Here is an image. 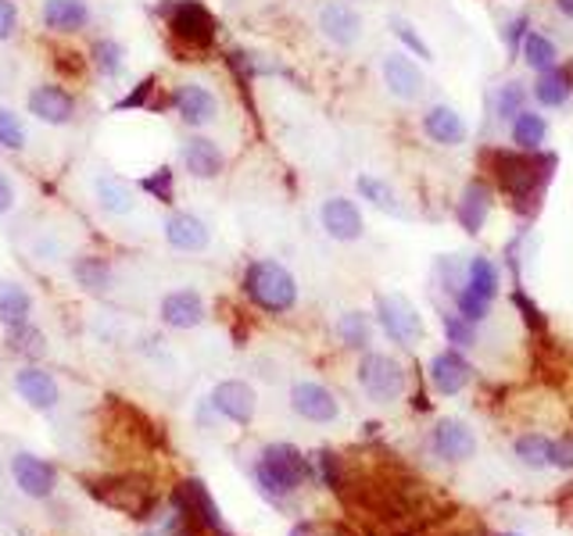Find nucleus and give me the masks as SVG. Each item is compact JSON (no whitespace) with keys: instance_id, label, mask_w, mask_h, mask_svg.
<instances>
[{"instance_id":"ddd939ff","label":"nucleus","mask_w":573,"mask_h":536,"mask_svg":"<svg viewBox=\"0 0 573 536\" xmlns=\"http://www.w3.org/2000/svg\"><path fill=\"white\" fill-rule=\"evenodd\" d=\"M320 225H323V233L338 243H355L365 236L362 208L352 198H341V193H333V198H326L320 204Z\"/></svg>"},{"instance_id":"412c9836","label":"nucleus","mask_w":573,"mask_h":536,"mask_svg":"<svg viewBox=\"0 0 573 536\" xmlns=\"http://www.w3.org/2000/svg\"><path fill=\"white\" fill-rule=\"evenodd\" d=\"M180 161H183L187 175H194V179H219L222 169H227V154H222V148L212 136H190V140H183Z\"/></svg>"},{"instance_id":"393cba45","label":"nucleus","mask_w":573,"mask_h":536,"mask_svg":"<svg viewBox=\"0 0 573 536\" xmlns=\"http://www.w3.org/2000/svg\"><path fill=\"white\" fill-rule=\"evenodd\" d=\"M509 140L523 154H537L549 140V119L537 108H523L520 115L509 122Z\"/></svg>"},{"instance_id":"5701e85b","label":"nucleus","mask_w":573,"mask_h":536,"mask_svg":"<svg viewBox=\"0 0 573 536\" xmlns=\"http://www.w3.org/2000/svg\"><path fill=\"white\" fill-rule=\"evenodd\" d=\"M90 26L87 0H43V29L54 37H72Z\"/></svg>"},{"instance_id":"ea45409f","label":"nucleus","mask_w":573,"mask_h":536,"mask_svg":"<svg viewBox=\"0 0 573 536\" xmlns=\"http://www.w3.org/2000/svg\"><path fill=\"white\" fill-rule=\"evenodd\" d=\"M172 186H177V172H172L169 165H162V169H154L151 175H143L140 179V190H148L154 201H162V204H172V198H177V193H172Z\"/></svg>"},{"instance_id":"a211bd4d","label":"nucleus","mask_w":573,"mask_h":536,"mask_svg":"<svg viewBox=\"0 0 573 536\" xmlns=\"http://www.w3.org/2000/svg\"><path fill=\"white\" fill-rule=\"evenodd\" d=\"M14 390H19V397L33 412H54L58 401H61L58 380L47 368H40V365H26V368L14 372Z\"/></svg>"},{"instance_id":"a18cd8bd","label":"nucleus","mask_w":573,"mask_h":536,"mask_svg":"<svg viewBox=\"0 0 573 536\" xmlns=\"http://www.w3.org/2000/svg\"><path fill=\"white\" fill-rule=\"evenodd\" d=\"M19 32V8L14 0H0V43H8Z\"/></svg>"},{"instance_id":"f257e3e1","label":"nucleus","mask_w":573,"mask_h":536,"mask_svg":"<svg viewBox=\"0 0 573 536\" xmlns=\"http://www.w3.org/2000/svg\"><path fill=\"white\" fill-rule=\"evenodd\" d=\"M244 294L254 307H262L265 315H286L298 304V280L291 269L273 262V257H259L244 269Z\"/></svg>"},{"instance_id":"9d476101","label":"nucleus","mask_w":573,"mask_h":536,"mask_svg":"<svg viewBox=\"0 0 573 536\" xmlns=\"http://www.w3.org/2000/svg\"><path fill=\"white\" fill-rule=\"evenodd\" d=\"M315 26H320L323 40L341 47V51H352V47H359V40L365 37L362 14L352 4H344V0H326L320 14H315Z\"/></svg>"},{"instance_id":"58836bf2","label":"nucleus","mask_w":573,"mask_h":536,"mask_svg":"<svg viewBox=\"0 0 573 536\" xmlns=\"http://www.w3.org/2000/svg\"><path fill=\"white\" fill-rule=\"evenodd\" d=\"M29 133H26V122L14 115L11 108H0V148L4 151H26Z\"/></svg>"},{"instance_id":"1a4fd4ad","label":"nucleus","mask_w":573,"mask_h":536,"mask_svg":"<svg viewBox=\"0 0 573 536\" xmlns=\"http://www.w3.org/2000/svg\"><path fill=\"white\" fill-rule=\"evenodd\" d=\"M380 79H384V90L402 104L420 101L426 90V75L405 51H388L380 58Z\"/></svg>"},{"instance_id":"423d86ee","label":"nucleus","mask_w":573,"mask_h":536,"mask_svg":"<svg viewBox=\"0 0 573 536\" xmlns=\"http://www.w3.org/2000/svg\"><path fill=\"white\" fill-rule=\"evenodd\" d=\"M376 318L398 347H416L423 340V318L402 294H376Z\"/></svg>"},{"instance_id":"f03ea898","label":"nucleus","mask_w":573,"mask_h":536,"mask_svg":"<svg viewBox=\"0 0 573 536\" xmlns=\"http://www.w3.org/2000/svg\"><path fill=\"white\" fill-rule=\"evenodd\" d=\"M305 476H309V465L294 444H269L259 454V462H254V483L273 500L291 497L298 486L305 483Z\"/></svg>"},{"instance_id":"72a5a7b5","label":"nucleus","mask_w":573,"mask_h":536,"mask_svg":"<svg viewBox=\"0 0 573 536\" xmlns=\"http://www.w3.org/2000/svg\"><path fill=\"white\" fill-rule=\"evenodd\" d=\"M333 333H338V340L344 347L365 351V347H370V340H373V322L365 312H344L338 318V326H333Z\"/></svg>"},{"instance_id":"39448f33","label":"nucleus","mask_w":573,"mask_h":536,"mask_svg":"<svg viewBox=\"0 0 573 536\" xmlns=\"http://www.w3.org/2000/svg\"><path fill=\"white\" fill-rule=\"evenodd\" d=\"M359 386L365 390V397L376 404H391L405 394V368L394 362L391 354L365 351L359 362Z\"/></svg>"},{"instance_id":"2eb2a0df","label":"nucleus","mask_w":573,"mask_h":536,"mask_svg":"<svg viewBox=\"0 0 573 536\" xmlns=\"http://www.w3.org/2000/svg\"><path fill=\"white\" fill-rule=\"evenodd\" d=\"M291 408H294L301 418H305V422H315V426L338 422V415H341L338 397H333L323 383H312V380H298V383L291 386Z\"/></svg>"},{"instance_id":"4c0bfd02","label":"nucleus","mask_w":573,"mask_h":536,"mask_svg":"<svg viewBox=\"0 0 573 536\" xmlns=\"http://www.w3.org/2000/svg\"><path fill=\"white\" fill-rule=\"evenodd\" d=\"M552 444L555 441H549L545 433H527L516 441V458L531 468H545V465H552Z\"/></svg>"},{"instance_id":"c85d7f7f","label":"nucleus","mask_w":573,"mask_h":536,"mask_svg":"<svg viewBox=\"0 0 573 536\" xmlns=\"http://www.w3.org/2000/svg\"><path fill=\"white\" fill-rule=\"evenodd\" d=\"M355 190L365 204H373L376 211H384V215H394V219L405 215L402 201H398V190L388 183V179H380L373 172H362V175H355Z\"/></svg>"},{"instance_id":"c756f323","label":"nucleus","mask_w":573,"mask_h":536,"mask_svg":"<svg viewBox=\"0 0 573 536\" xmlns=\"http://www.w3.org/2000/svg\"><path fill=\"white\" fill-rule=\"evenodd\" d=\"M534 101L537 108H545V111H563L570 104V97H573V83H570V75L566 69H552V72H541L534 79Z\"/></svg>"},{"instance_id":"e433bc0d","label":"nucleus","mask_w":573,"mask_h":536,"mask_svg":"<svg viewBox=\"0 0 573 536\" xmlns=\"http://www.w3.org/2000/svg\"><path fill=\"white\" fill-rule=\"evenodd\" d=\"M523 108H527V87H523V83H502V87L495 90V101H491V111H495V119H499L502 125L513 122Z\"/></svg>"},{"instance_id":"79ce46f5","label":"nucleus","mask_w":573,"mask_h":536,"mask_svg":"<svg viewBox=\"0 0 573 536\" xmlns=\"http://www.w3.org/2000/svg\"><path fill=\"white\" fill-rule=\"evenodd\" d=\"M441 326H444V336H449V344H455V347H476V326H473V322H466L459 312L455 315H444Z\"/></svg>"},{"instance_id":"c9c22d12","label":"nucleus","mask_w":573,"mask_h":536,"mask_svg":"<svg viewBox=\"0 0 573 536\" xmlns=\"http://www.w3.org/2000/svg\"><path fill=\"white\" fill-rule=\"evenodd\" d=\"M466 286L473 290V294L495 301L499 297V269H495V262L484 257V254L470 257V262H466Z\"/></svg>"},{"instance_id":"de8ad7c7","label":"nucleus","mask_w":573,"mask_h":536,"mask_svg":"<svg viewBox=\"0 0 573 536\" xmlns=\"http://www.w3.org/2000/svg\"><path fill=\"white\" fill-rule=\"evenodd\" d=\"M148 93H154V75L143 79L133 97H125V101H119V108H143V104H148Z\"/></svg>"},{"instance_id":"2f4dec72","label":"nucleus","mask_w":573,"mask_h":536,"mask_svg":"<svg viewBox=\"0 0 573 536\" xmlns=\"http://www.w3.org/2000/svg\"><path fill=\"white\" fill-rule=\"evenodd\" d=\"M33 315V297H29V290L22 283H11L4 280L0 283V326H22Z\"/></svg>"},{"instance_id":"3c124183","label":"nucleus","mask_w":573,"mask_h":536,"mask_svg":"<svg viewBox=\"0 0 573 536\" xmlns=\"http://www.w3.org/2000/svg\"><path fill=\"white\" fill-rule=\"evenodd\" d=\"M505 536H520V533H505Z\"/></svg>"},{"instance_id":"b1692460","label":"nucleus","mask_w":573,"mask_h":536,"mask_svg":"<svg viewBox=\"0 0 573 536\" xmlns=\"http://www.w3.org/2000/svg\"><path fill=\"white\" fill-rule=\"evenodd\" d=\"M491 204H495V193H491V186L481 183V179H473V183H466L463 198H459V208H455L459 225H463L466 233H481L487 215H491Z\"/></svg>"},{"instance_id":"4be33fe9","label":"nucleus","mask_w":573,"mask_h":536,"mask_svg":"<svg viewBox=\"0 0 573 536\" xmlns=\"http://www.w3.org/2000/svg\"><path fill=\"white\" fill-rule=\"evenodd\" d=\"M470 380H473V365L459 351H441V354H434V362H430V383H434L438 394L455 397Z\"/></svg>"},{"instance_id":"9b49d317","label":"nucleus","mask_w":573,"mask_h":536,"mask_svg":"<svg viewBox=\"0 0 573 536\" xmlns=\"http://www.w3.org/2000/svg\"><path fill=\"white\" fill-rule=\"evenodd\" d=\"M11 479L19 486V494H26L29 500H47L58 491V468L29 451H19L11 458Z\"/></svg>"},{"instance_id":"aec40b11","label":"nucleus","mask_w":573,"mask_h":536,"mask_svg":"<svg viewBox=\"0 0 573 536\" xmlns=\"http://www.w3.org/2000/svg\"><path fill=\"white\" fill-rule=\"evenodd\" d=\"M158 318L165 322L169 330H198L204 318H209V307H204V297L198 290H172V294L162 297L158 304Z\"/></svg>"},{"instance_id":"4468645a","label":"nucleus","mask_w":573,"mask_h":536,"mask_svg":"<svg viewBox=\"0 0 573 536\" xmlns=\"http://www.w3.org/2000/svg\"><path fill=\"white\" fill-rule=\"evenodd\" d=\"M26 108H29V115L43 125H72L76 122V97L58 83H40L29 90Z\"/></svg>"},{"instance_id":"dca6fc26","label":"nucleus","mask_w":573,"mask_h":536,"mask_svg":"<svg viewBox=\"0 0 573 536\" xmlns=\"http://www.w3.org/2000/svg\"><path fill=\"white\" fill-rule=\"evenodd\" d=\"M209 404H212V412L237 422V426H251L254 408H259V394H254L244 380H222V383H215Z\"/></svg>"},{"instance_id":"cd10ccee","label":"nucleus","mask_w":573,"mask_h":536,"mask_svg":"<svg viewBox=\"0 0 573 536\" xmlns=\"http://www.w3.org/2000/svg\"><path fill=\"white\" fill-rule=\"evenodd\" d=\"M520 58H523V64H527L534 75L560 69V61H563L555 40L545 37V32H537V29H527V37H523V43H520Z\"/></svg>"},{"instance_id":"37998d69","label":"nucleus","mask_w":573,"mask_h":536,"mask_svg":"<svg viewBox=\"0 0 573 536\" xmlns=\"http://www.w3.org/2000/svg\"><path fill=\"white\" fill-rule=\"evenodd\" d=\"M391 32H394V37H398V40H402V43L409 47L412 54H420L423 61H434V51H430V47H426V40L420 37V32H416V26H412V22H405V19H391Z\"/></svg>"},{"instance_id":"09e8293b","label":"nucleus","mask_w":573,"mask_h":536,"mask_svg":"<svg viewBox=\"0 0 573 536\" xmlns=\"http://www.w3.org/2000/svg\"><path fill=\"white\" fill-rule=\"evenodd\" d=\"M11 208H14V186H11V179L0 172V215H8Z\"/></svg>"},{"instance_id":"f704fd0d","label":"nucleus","mask_w":573,"mask_h":536,"mask_svg":"<svg viewBox=\"0 0 573 536\" xmlns=\"http://www.w3.org/2000/svg\"><path fill=\"white\" fill-rule=\"evenodd\" d=\"M4 344H8V351L29 357V362H37V357L47 354V336L33 326V322H22V326H8Z\"/></svg>"},{"instance_id":"20e7f679","label":"nucleus","mask_w":573,"mask_h":536,"mask_svg":"<svg viewBox=\"0 0 573 536\" xmlns=\"http://www.w3.org/2000/svg\"><path fill=\"white\" fill-rule=\"evenodd\" d=\"M162 19H165L172 37L190 43V47H212L215 43L219 22L201 0H165Z\"/></svg>"},{"instance_id":"49530a36","label":"nucleus","mask_w":573,"mask_h":536,"mask_svg":"<svg viewBox=\"0 0 573 536\" xmlns=\"http://www.w3.org/2000/svg\"><path fill=\"white\" fill-rule=\"evenodd\" d=\"M552 465L555 468H573V441H555L552 444Z\"/></svg>"},{"instance_id":"8fccbe9b","label":"nucleus","mask_w":573,"mask_h":536,"mask_svg":"<svg viewBox=\"0 0 573 536\" xmlns=\"http://www.w3.org/2000/svg\"><path fill=\"white\" fill-rule=\"evenodd\" d=\"M555 11H560L563 19H570V22H573V0H555Z\"/></svg>"},{"instance_id":"bb28decb","label":"nucleus","mask_w":573,"mask_h":536,"mask_svg":"<svg viewBox=\"0 0 573 536\" xmlns=\"http://www.w3.org/2000/svg\"><path fill=\"white\" fill-rule=\"evenodd\" d=\"M93 198H98V208L104 211V215H133L137 211V198L133 190L122 183L119 175H98L93 179Z\"/></svg>"},{"instance_id":"473e14b6","label":"nucleus","mask_w":573,"mask_h":536,"mask_svg":"<svg viewBox=\"0 0 573 536\" xmlns=\"http://www.w3.org/2000/svg\"><path fill=\"white\" fill-rule=\"evenodd\" d=\"M90 64L98 69L104 79H119L125 72V51L119 40L111 37H98L90 47Z\"/></svg>"},{"instance_id":"a19ab883","label":"nucleus","mask_w":573,"mask_h":536,"mask_svg":"<svg viewBox=\"0 0 573 536\" xmlns=\"http://www.w3.org/2000/svg\"><path fill=\"white\" fill-rule=\"evenodd\" d=\"M455 307L466 322H473V326H476V322H487V315H491V301L481 297V294H473L470 286H463L455 294Z\"/></svg>"},{"instance_id":"7c9ffc66","label":"nucleus","mask_w":573,"mask_h":536,"mask_svg":"<svg viewBox=\"0 0 573 536\" xmlns=\"http://www.w3.org/2000/svg\"><path fill=\"white\" fill-rule=\"evenodd\" d=\"M72 275L87 294H108L111 283H115V269H111V262L101 254H79L72 265Z\"/></svg>"},{"instance_id":"a878e982","label":"nucleus","mask_w":573,"mask_h":536,"mask_svg":"<svg viewBox=\"0 0 573 536\" xmlns=\"http://www.w3.org/2000/svg\"><path fill=\"white\" fill-rule=\"evenodd\" d=\"M434 451L449 462H466V458H473V451H476V436H473V429L463 426V422L444 418L441 426L434 429Z\"/></svg>"},{"instance_id":"f8f14e48","label":"nucleus","mask_w":573,"mask_h":536,"mask_svg":"<svg viewBox=\"0 0 573 536\" xmlns=\"http://www.w3.org/2000/svg\"><path fill=\"white\" fill-rule=\"evenodd\" d=\"M172 111H177V119L190 129H204L219 119V97L201 87V83H180L172 87V97H169Z\"/></svg>"},{"instance_id":"6e6552de","label":"nucleus","mask_w":573,"mask_h":536,"mask_svg":"<svg viewBox=\"0 0 573 536\" xmlns=\"http://www.w3.org/2000/svg\"><path fill=\"white\" fill-rule=\"evenodd\" d=\"M495 175H499V183L502 190L509 193V198H516V201H531L537 198V183L549 175V169L541 172L537 169V154H505L499 151L495 154Z\"/></svg>"},{"instance_id":"7ed1b4c3","label":"nucleus","mask_w":573,"mask_h":536,"mask_svg":"<svg viewBox=\"0 0 573 536\" xmlns=\"http://www.w3.org/2000/svg\"><path fill=\"white\" fill-rule=\"evenodd\" d=\"M172 512H180L183 518L198 526V533H209V536H233L222 523V512L215 505V497L209 494V486H204L198 476L190 479H180L172 486Z\"/></svg>"},{"instance_id":"c03bdc74","label":"nucleus","mask_w":573,"mask_h":536,"mask_svg":"<svg viewBox=\"0 0 573 536\" xmlns=\"http://www.w3.org/2000/svg\"><path fill=\"white\" fill-rule=\"evenodd\" d=\"M527 29H531V19H527V14H516V19H509V22L502 26V43H505L509 54L520 58V43H523V37H527Z\"/></svg>"},{"instance_id":"f3484780","label":"nucleus","mask_w":573,"mask_h":536,"mask_svg":"<svg viewBox=\"0 0 573 536\" xmlns=\"http://www.w3.org/2000/svg\"><path fill=\"white\" fill-rule=\"evenodd\" d=\"M423 133L430 143H438V148L452 151V148H463L466 136H470V125L466 119L459 115V108L452 104H430L423 111Z\"/></svg>"},{"instance_id":"0eeeda50","label":"nucleus","mask_w":573,"mask_h":536,"mask_svg":"<svg viewBox=\"0 0 573 536\" xmlns=\"http://www.w3.org/2000/svg\"><path fill=\"white\" fill-rule=\"evenodd\" d=\"M87 491L104 500L108 508H119L125 512L130 518H148L154 512V491L148 483H140V479H101V483H90Z\"/></svg>"},{"instance_id":"6ab92c4d","label":"nucleus","mask_w":573,"mask_h":536,"mask_svg":"<svg viewBox=\"0 0 573 536\" xmlns=\"http://www.w3.org/2000/svg\"><path fill=\"white\" fill-rule=\"evenodd\" d=\"M165 240H169L172 251L201 254V251H209L212 230L201 215H194V211H172V215L165 219Z\"/></svg>"}]
</instances>
